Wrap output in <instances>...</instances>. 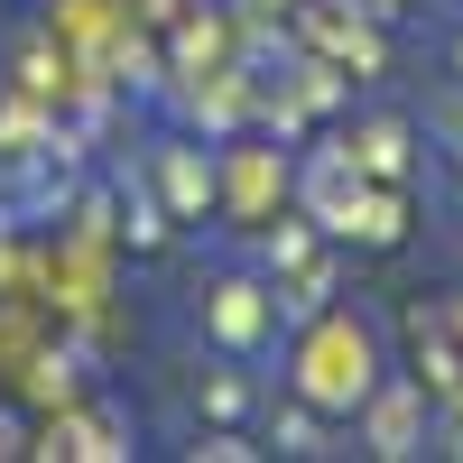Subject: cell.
<instances>
[{
  "label": "cell",
  "mask_w": 463,
  "mask_h": 463,
  "mask_svg": "<svg viewBox=\"0 0 463 463\" xmlns=\"http://www.w3.org/2000/svg\"><path fill=\"white\" fill-rule=\"evenodd\" d=\"M297 390L316 399V408H353L362 390H371V343L353 334V325H316V343L297 353Z\"/></svg>",
  "instance_id": "cell-1"
},
{
  "label": "cell",
  "mask_w": 463,
  "mask_h": 463,
  "mask_svg": "<svg viewBox=\"0 0 463 463\" xmlns=\"http://www.w3.org/2000/svg\"><path fill=\"white\" fill-rule=\"evenodd\" d=\"M204 316H213V334L232 343V353H260V343L279 334V297H260L250 279H232V288H213Z\"/></svg>",
  "instance_id": "cell-2"
},
{
  "label": "cell",
  "mask_w": 463,
  "mask_h": 463,
  "mask_svg": "<svg viewBox=\"0 0 463 463\" xmlns=\"http://www.w3.org/2000/svg\"><path fill=\"white\" fill-rule=\"evenodd\" d=\"M306 195H316L325 232H353V204H362V167H353V158H316V176H306Z\"/></svg>",
  "instance_id": "cell-3"
},
{
  "label": "cell",
  "mask_w": 463,
  "mask_h": 463,
  "mask_svg": "<svg viewBox=\"0 0 463 463\" xmlns=\"http://www.w3.org/2000/svg\"><path fill=\"white\" fill-rule=\"evenodd\" d=\"M408 436H417V399L390 390V399L371 408V445H380V454H408Z\"/></svg>",
  "instance_id": "cell-4"
},
{
  "label": "cell",
  "mask_w": 463,
  "mask_h": 463,
  "mask_svg": "<svg viewBox=\"0 0 463 463\" xmlns=\"http://www.w3.org/2000/svg\"><path fill=\"white\" fill-rule=\"evenodd\" d=\"M167 195H176V213H204V195H213V167L195 158V148H176V158H167Z\"/></svg>",
  "instance_id": "cell-5"
},
{
  "label": "cell",
  "mask_w": 463,
  "mask_h": 463,
  "mask_svg": "<svg viewBox=\"0 0 463 463\" xmlns=\"http://www.w3.org/2000/svg\"><path fill=\"white\" fill-rule=\"evenodd\" d=\"M362 158H371V167H399V130H390V121H380V130L362 139Z\"/></svg>",
  "instance_id": "cell-6"
}]
</instances>
